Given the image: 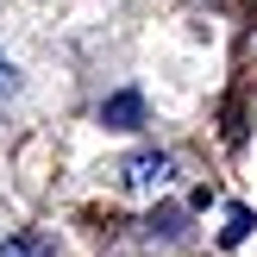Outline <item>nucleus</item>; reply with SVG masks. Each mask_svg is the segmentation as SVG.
Segmentation results:
<instances>
[{
  "label": "nucleus",
  "instance_id": "f03ea898",
  "mask_svg": "<svg viewBox=\"0 0 257 257\" xmlns=\"http://www.w3.org/2000/svg\"><path fill=\"white\" fill-rule=\"evenodd\" d=\"M163 170H170L163 157H132V163H125V182H157Z\"/></svg>",
  "mask_w": 257,
  "mask_h": 257
},
{
  "label": "nucleus",
  "instance_id": "f257e3e1",
  "mask_svg": "<svg viewBox=\"0 0 257 257\" xmlns=\"http://www.w3.org/2000/svg\"><path fill=\"white\" fill-rule=\"evenodd\" d=\"M138 113H145L138 94H113L107 107H100V119H107V125H138Z\"/></svg>",
  "mask_w": 257,
  "mask_h": 257
},
{
  "label": "nucleus",
  "instance_id": "7ed1b4c3",
  "mask_svg": "<svg viewBox=\"0 0 257 257\" xmlns=\"http://www.w3.org/2000/svg\"><path fill=\"white\" fill-rule=\"evenodd\" d=\"M0 257H50V245H44V238H7Z\"/></svg>",
  "mask_w": 257,
  "mask_h": 257
}]
</instances>
